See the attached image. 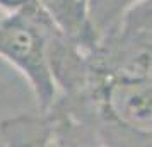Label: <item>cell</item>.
Instances as JSON below:
<instances>
[{
  "label": "cell",
  "instance_id": "obj_1",
  "mask_svg": "<svg viewBox=\"0 0 152 147\" xmlns=\"http://www.w3.org/2000/svg\"><path fill=\"white\" fill-rule=\"evenodd\" d=\"M46 22L48 17L36 4L0 15V58L29 82L38 111H45L56 98L46 51Z\"/></svg>",
  "mask_w": 152,
  "mask_h": 147
},
{
  "label": "cell",
  "instance_id": "obj_2",
  "mask_svg": "<svg viewBox=\"0 0 152 147\" xmlns=\"http://www.w3.org/2000/svg\"><path fill=\"white\" fill-rule=\"evenodd\" d=\"M151 2H138L110 34L94 45L89 51V62L96 72L108 75L151 77Z\"/></svg>",
  "mask_w": 152,
  "mask_h": 147
},
{
  "label": "cell",
  "instance_id": "obj_3",
  "mask_svg": "<svg viewBox=\"0 0 152 147\" xmlns=\"http://www.w3.org/2000/svg\"><path fill=\"white\" fill-rule=\"evenodd\" d=\"M34 4L60 33L87 51L92 50L94 41L87 26L84 0H34Z\"/></svg>",
  "mask_w": 152,
  "mask_h": 147
},
{
  "label": "cell",
  "instance_id": "obj_4",
  "mask_svg": "<svg viewBox=\"0 0 152 147\" xmlns=\"http://www.w3.org/2000/svg\"><path fill=\"white\" fill-rule=\"evenodd\" d=\"M138 2L142 0H86V17L94 45L110 34Z\"/></svg>",
  "mask_w": 152,
  "mask_h": 147
},
{
  "label": "cell",
  "instance_id": "obj_5",
  "mask_svg": "<svg viewBox=\"0 0 152 147\" xmlns=\"http://www.w3.org/2000/svg\"><path fill=\"white\" fill-rule=\"evenodd\" d=\"M34 0H0V10L4 12H15L33 5Z\"/></svg>",
  "mask_w": 152,
  "mask_h": 147
},
{
  "label": "cell",
  "instance_id": "obj_6",
  "mask_svg": "<svg viewBox=\"0 0 152 147\" xmlns=\"http://www.w3.org/2000/svg\"><path fill=\"white\" fill-rule=\"evenodd\" d=\"M2 14H4V10H0V15H2Z\"/></svg>",
  "mask_w": 152,
  "mask_h": 147
},
{
  "label": "cell",
  "instance_id": "obj_7",
  "mask_svg": "<svg viewBox=\"0 0 152 147\" xmlns=\"http://www.w3.org/2000/svg\"><path fill=\"white\" fill-rule=\"evenodd\" d=\"M84 4H86V0H84Z\"/></svg>",
  "mask_w": 152,
  "mask_h": 147
}]
</instances>
